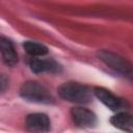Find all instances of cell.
I'll return each mask as SVG.
<instances>
[{"label": "cell", "instance_id": "cell-4", "mask_svg": "<svg viewBox=\"0 0 133 133\" xmlns=\"http://www.w3.org/2000/svg\"><path fill=\"white\" fill-rule=\"evenodd\" d=\"M94 94L104 105H106L111 110H121V109H126L129 107L126 100L114 96L112 92H110L106 88L95 87Z\"/></svg>", "mask_w": 133, "mask_h": 133}, {"label": "cell", "instance_id": "cell-3", "mask_svg": "<svg viewBox=\"0 0 133 133\" xmlns=\"http://www.w3.org/2000/svg\"><path fill=\"white\" fill-rule=\"evenodd\" d=\"M20 95L29 102L49 104L53 102V97L50 91L36 81L24 82L20 88Z\"/></svg>", "mask_w": 133, "mask_h": 133}, {"label": "cell", "instance_id": "cell-8", "mask_svg": "<svg viewBox=\"0 0 133 133\" xmlns=\"http://www.w3.org/2000/svg\"><path fill=\"white\" fill-rule=\"evenodd\" d=\"M0 51H1V56L2 60L4 61L5 64L9 66H14L18 62V54L14 48V45L11 42L5 37L0 38Z\"/></svg>", "mask_w": 133, "mask_h": 133}, {"label": "cell", "instance_id": "cell-2", "mask_svg": "<svg viewBox=\"0 0 133 133\" xmlns=\"http://www.w3.org/2000/svg\"><path fill=\"white\" fill-rule=\"evenodd\" d=\"M60 97L69 102L84 104L91 100V94L89 87L78 82H65L61 84L58 88Z\"/></svg>", "mask_w": 133, "mask_h": 133}, {"label": "cell", "instance_id": "cell-6", "mask_svg": "<svg viewBox=\"0 0 133 133\" xmlns=\"http://www.w3.org/2000/svg\"><path fill=\"white\" fill-rule=\"evenodd\" d=\"M26 127L33 133H46L50 130V119L45 113H31L26 117Z\"/></svg>", "mask_w": 133, "mask_h": 133}, {"label": "cell", "instance_id": "cell-10", "mask_svg": "<svg viewBox=\"0 0 133 133\" xmlns=\"http://www.w3.org/2000/svg\"><path fill=\"white\" fill-rule=\"evenodd\" d=\"M25 51L31 56H44L48 53V48L36 42H25L23 45Z\"/></svg>", "mask_w": 133, "mask_h": 133}, {"label": "cell", "instance_id": "cell-7", "mask_svg": "<svg viewBox=\"0 0 133 133\" xmlns=\"http://www.w3.org/2000/svg\"><path fill=\"white\" fill-rule=\"evenodd\" d=\"M30 69L35 74L42 73H59L61 71L60 65L53 59H42L35 58L30 61Z\"/></svg>", "mask_w": 133, "mask_h": 133}, {"label": "cell", "instance_id": "cell-5", "mask_svg": "<svg viewBox=\"0 0 133 133\" xmlns=\"http://www.w3.org/2000/svg\"><path fill=\"white\" fill-rule=\"evenodd\" d=\"M74 123L81 128H92L97 124L96 114L83 107H75L71 111Z\"/></svg>", "mask_w": 133, "mask_h": 133}, {"label": "cell", "instance_id": "cell-9", "mask_svg": "<svg viewBox=\"0 0 133 133\" xmlns=\"http://www.w3.org/2000/svg\"><path fill=\"white\" fill-rule=\"evenodd\" d=\"M110 123L117 129L133 133V115L126 112H119L110 118Z\"/></svg>", "mask_w": 133, "mask_h": 133}, {"label": "cell", "instance_id": "cell-11", "mask_svg": "<svg viewBox=\"0 0 133 133\" xmlns=\"http://www.w3.org/2000/svg\"><path fill=\"white\" fill-rule=\"evenodd\" d=\"M5 87H6V79L4 75H1V90L4 91Z\"/></svg>", "mask_w": 133, "mask_h": 133}, {"label": "cell", "instance_id": "cell-1", "mask_svg": "<svg viewBox=\"0 0 133 133\" xmlns=\"http://www.w3.org/2000/svg\"><path fill=\"white\" fill-rule=\"evenodd\" d=\"M97 55L101 61H103L115 73L133 82V64L127 59L107 50H99Z\"/></svg>", "mask_w": 133, "mask_h": 133}]
</instances>
